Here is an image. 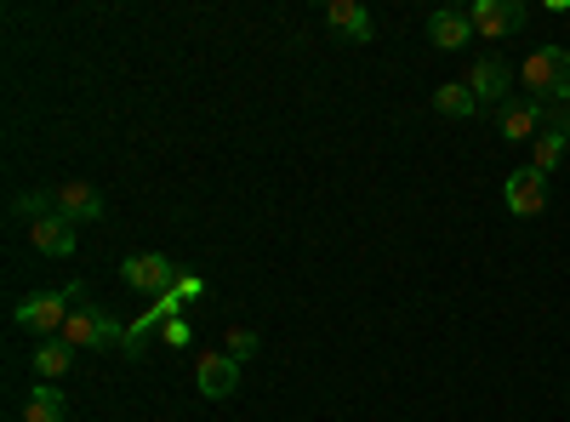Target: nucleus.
Segmentation results:
<instances>
[{"label": "nucleus", "instance_id": "1", "mask_svg": "<svg viewBox=\"0 0 570 422\" xmlns=\"http://www.w3.org/2000/svg\"><path fill=\"white\" fill-rule=\"evenodd\" d=\"M525 86L542 104H570V46H537L525 58Z\"/></svg>", "mask_w": 570, "mask_h": 422}, {"label": "nucleus", "instance_id": "2", "mask_svg": "<svg viewBox=\"0 0 570 422\" xmlns=\"http://www.w3.org/2000/svg\"><path fill=\"white\" fill-rule=\"evenodd\" d=\"M63 343H69V349H120V343H131V337H126V325H120L109 308L80 303V308L69 314V325H63Z\"/></svg>", "mask_w": 570, "mask_h": 422}, {"label": "nucleus", "instance_id": "3", "mask_svg": "<svg viewBox=\"0 0 570 422\" xmlns=\"http://www.w3.org/2000/svg\"><path fill=\"white\" fill-rule=\"evenodd\" d=\"M69 314H75V303L63 297V292H35V297H23L18 308H12V320L23 325V332H35V337H63V325H69Z\"/></svg>", "mask_w": 570, "mask_h": 422}, {"label": "nucleus", "instance_id": "4", "mask_svg": "<svg viewBox=\"0 0 570 422\" xmlns=\"http://www.w3.org/2000/svg\"><path fill=\"white\" fill-rule=\"evenodd\" d=\"M548 109H553V104L531 98V91H519V98H508V104L497 109V126H502L508 144H537V131L548 126Z\"/></svg>", "mask_w": 570, "mask_h": 422}, {"label": "nucleus", "instance_id": "5", "mask_svg": "<svg viewBox=\"0 0 570 422\" xmlns=\"http://www.w3.org/2000/svg\"><path fill=\"white\" fill-rule=\"evenodd\" d=\"M120 279L131 292H142V297H166L171 286H177V268H171V257H160V252H142V257H126L120 263Z\"/></svg>", "mask_w": 570, "mask_h": 422}, {"label": "nucleus", "instance_id": "6", "mask_svg": "<svg viewBox=\"0 0 570 422\" xmlns=\"http://www.w3.org/2000/svg\"><path fill=\"white\" fill-rule=\"evenodd\" d=\"M564 149H570V104L564 109H548V126L537 131V144H531V171L553 177L559 160H564Z\"/></svg>", "mask_w": 570, "mask_h": 422}, {"label": "nucleus", "instance_id": "7", "mask_svg": "<svg viewBox=\"0 0 570 422\" xmlns=\"http://www.w3.org/2000/svg\"><path fill=\"white\" fill-rule=\"evenodd\" d=\"M468 18H473V35L502 40V35H513V29H525L531 12H525V0H473Z\"/></svg>", "mask_w": 570, "mask_h": 422}, {"label": "nucleus", "instance_id": "8", "mask_svg": "<svg viewBox=\"0 0 570 422\" xmlns=\"http://www.w3.org/2000/svg\"><path fill=\"white\" fill-rule=\"evenodd\" d=\"M52 212L69 223H98L104 217V189L98 183H58L52 189Z\"/></svg>", "mask_w": 570, "mask_h": 422}, {"label": "nucleus", "instance_id": "9", "mask_svg": "<svg viewBox=\"0 0 570 422\" xmlns=\"http://www.w3.org/2000/svg\"><path fill=\"white\" fill-rule=\"evenodd\" d=\"M29 246L40 252V257H69L75 246H80V223H69V217H40V223H29Z\"/></svg>", "mask_w": 570, "mask_h": 422}, {"label": "nucleus", "instance_id": "10", "mask_svg": "<svg viewBox=\"0 0 570 422\" xmlns=\"http://www.w3.org/2000/svg\"><path fill=\"white\" fill-rule=\"evenodd\" d=\"M542 206H548V177L531 171V166H519L508 177V212L513 217H542Z\"/></svg>", "mask_w": 570, "mask_h": 422}, {"label": "nucleus", "instance_id": "11", "mask_svg": "<svg viewBox=\"0 0 570 422\" xmlns=\"http://www.w3.org/2000/svg\"><path fill=\"white\" fill-rule=\"evenodd\" d=\"M508 86H513V69H508L502 58H480V63H473V75H468V91H473V98H480V104H497V109L513 98Z\"/></svg>", "mask_w": 570, "mask_h": 422}, {"label": "nucleus", "instance_id": "12", "mask_svg": "<svg viewBox=\"0 0 570 422\" xmlns=\"http://www.w3.org/2000/svg\"><path fill=\"white\" fill-rule=\"evenodd\" d=\"M195 389L206 400H228L234 389H240V360H234V354H206L200 371H195Z\"/></svg>", "mask_w": 570, "mask_h": 422}, {"label": "nucleus", "instance_id": "13", "mask_svg": "<svg viewBox=\"0 0 570 422\" xmlns=\"http://www.w3.org/2000/svg\"><path fill=\"white\" fill-rule=\"evenodd\" d=\"M325 23H331V35H343V40H354V46L371 40V12L360 7V0H331Z\"/></svg>", "mask_w": 570, "mask_h": 422}, {"label": "nucleus", "instance_id": "14", "mask_svg": "<svg viewBox=\"0 0 570 422\" xmlns=\"http://www.w3.org/2000/svg\"><path fill=\"white\" fill-rule=\"evenodd\" d=\"M75 365H80V349H69L63 337H52V343H40V349H35V377H40V383L69 377Z\"/></svg>", "mask_w": 570, "mask_h": 422}, {"label": "nucleus", "instance_id": "15", "mask_svg": "<svg viewBox=\"0 0 570 422\" xmlns=\"http://www.w3.org/2000/svg\"><path fill=\"white\" fill-rule=\"evenodd\" d=\"M428 40H434L440 52H462V46L473 40V18L468 12H434L428 18Z\"/></svg>", "mask_w": 570, "mask_h": 422}, {"label": "nucleus", "instance_id": "16", "mask_svg": "<svg viewBox=\"0 0 570 422\" xmlns=\"http://www.w3.org/2000/svg\"><path fill=\"white\" fill-rule=\"evenodd\" d=\"M434 109H440L445 120H473V115H480V98L468 91V80H445V86L434 91Z\"/></svg>", "mask_w": 570, "mask_h": 422}, {"label": "nucleus", "instance_id": "17", "mask_svg": "<svg viewBox=\"0 0 570 422\" xmlns=\"http://www.w3.org/2000/svg\"><path fill=\"white\" fill-rule=\"evenodd\" d=\"M63 416H69V405H63V394H58L52 383H35V389H29L23 422H63Z\"/></svg>", "mask_w": 570, "mask_h": 422}, {"label": "nucleus", "instance_id": "18", "mask_svg": "<svg viewBox=\"0 0 570 422\" xmlns=\"http://www.w3.org/2000/svg\"><path fill=\"white\" fill-rule=\"evenodd\" d=\"M257 343H263V337H257V332H246V325H240V332H228V354H234V360H252V354H257Z\"/></svg>", "mask_w": 570, "mask_h": 422}]
</instances>
